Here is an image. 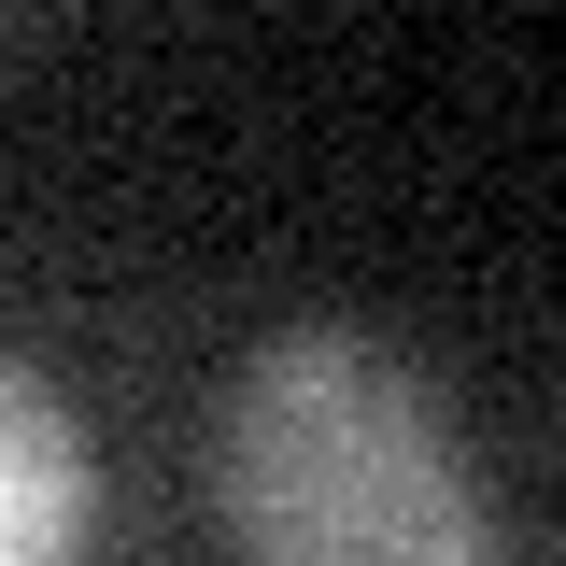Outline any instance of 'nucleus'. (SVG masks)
Wrapping results in <instances>:
<instances>
[{"instance_id":"nucleus-1","label":"nucleus","mask_w":566,"mask_h":566,"mask_svg":"<svg viewBox=\"0 0 566 566\" xmlns=\"http://www.w3.org/2000/svg\"><path fill=\"white\" fill-rule=\"evenodd\" d=\"M212 510L241 566H495L453 424L368 326H283L212 411Z\"/></svg>"},{"instance_id":"nucleus-2","label":"nucleus","mask_w":566,"mask_h":566,"mask_svg":"<svg viewBox=\"0 0 566 566\" xmlns=\"http://www.w3.org/2000/svg\"><path fill=\"white\" fill-rule=\"evenodd\" d=\"M85 510H99V468H85L71 397L0 354V566H71L85 553Z\"/></svg>"}]
</instances>
